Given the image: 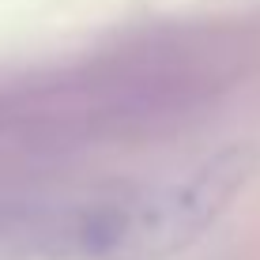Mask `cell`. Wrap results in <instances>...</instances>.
<instances>
[{
    "mask_svg": "<svg viewBox=\"0 0 260 260\" xmlns=\"http://www.w3.org/2000/svg\"><path fill=\"white\" fill-rule=\"evenodd\" d=\"M260 151L230 143L189 170L128 185L72 211L60 230L68 253L83 260H166L192 245L253 181Z\"/></svg>",
    "mask_w": 260,
    "mask_h": 260,
    "instance_id": "6da1fadb",
    "label": "cell"
}]
</instances>
